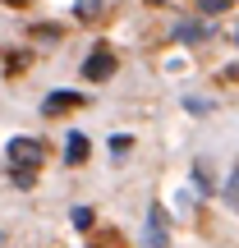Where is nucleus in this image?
Here are the masks:
<instances>
[{
  "instance_id": "1",
  "label": "nucleus",
  "mask_w": 239,
  "mask_h": 248,
  "mask_svg": "<svg viewBox=\"0 0 239 248\" xmlns=\"http://www.w3.org/2000/svg\"><path fill=\"white\" fill-rule=\"evenodd\" d=\"M111 74H115V55L111 51H92L88 60H83V78L88 83H106Z\"/></svg>"
},
{
  "instance_id": "10",
  "label": "nucleus",
  "mask_w": 239,
  "mask_h": 248,
  "mask_svg": "<svg viewBox=\"0 0 239 248\" xmlns=\"http://www.w3.org/2000/svg\"><path fill=\"white\" fill-rule=\"evenodd\" d=\"M74 225H79V230H88V225H92V212H88V207H74Z\"/></svg>"
},
{
  "instance_id": "7",
  "label": "nucleus",
  "mask_w": 239,
  "mask_h": 248,
  "mask_svg": "<svg viewBox=\"0 0 239 248\" xmlns=\"http://www.w3.org/2000/svg\"><path fill=\"white\" fill-rule=\"evenodd\" d=\"M14 184L18 188H32L37 184V166H14Z\"/></svg>"
},
{
  "instance_id": "6",
  "label": "nucleus",
  "mask_w": 239,
  "mask_h": 248,
  "mask_svg": "<svg viewBox=\"0 0 239 248\" xmlns=\"http://www.w3.org/2000/svg\"><path fill=\"white\" fill-rule=\"evenodd\" d=\"M207 37V23H179L175 28V42H203Z\"/></svg>"
},
{
  "instance_id": "8",
  "label": "nucleus",
  "mask_w": 239,
  "mask_h": 248,
  "mask_svg": "<svg viewBox=\"0 0 239 248\" xmlns=\"http://www.w3.org/2000/svg\"><path fill=\"white\" fill-rule=\"evenodd\" d=\"M129 147H133L129 133H115V138H111V152H115V156H120V152H129Z\"/></svg>"
},
{
  "instance_id": "11",
  "label": "nucleus",
  "mask_w": 239,
  "mask_h": 248,
  "mask_svg": "<svg viewBox=\"0 0 239 248\" xmlns=\"http://www.w3.org/2000/svg\"><path fill=\"white\" fill-rule=\"evenodd\" d=\"M101 9V0H79V18H92Z\"/></svg>"
},
{
  "instance_id": "3",
  "label": "nucleus",
  "mask_w": 239,
  "mask_h": 248,
  "mask_svg": "<svg viewBox=\"0 0 239 248\" xmlns=\"http://www.w3.org/2000/svg\"><path fill=\"white\" fill-rule=\"evenodd\" d=\"M9 161L14 166H37L42 161V142L37 138H9Z\"/></svg>"
},
{
  "instance_id": "2",
  "label": "nucleus",
  "mask_w": 239,
  "mask_h": 248,
  "mask_svg": "<svg viewBox=\"0 0 239 248\" xmlns=\"http://www.w3.org/2000/svg\"><path fill=\"white\" fill-rule=\"evenodd\" d=\"M143 239H147V248H166L170 244V234H166V207H161V202L147 207V234H143Z\"/></svg>"
},
{
  "instance_id": "5",
  "label": "nucleus",
  "mask_w": 239,
  "mask_h": 248,
  "mask_svg": "<svg viewBox=\"0 0 239 248\" xmlns=\"http://www.w3.org/2000/svg\"><path fill=\"white\" fill-rule=\"evenodd\" d=\"M88 152H92V142L83 138V133H69V138H64V161H69V166H83Z\"/></svg>"
},
{
  "instance_id": "9",
  "label": "nucleus",
  "mask_w": 239,
  "mask_h": 248,
  "mask_svg": "<svg viewBox=\"0 0 239 248\" xmlns=\"http://www.w3.org/2000/svg\"><path fill=\"white\" fill-rule=\"evenodd\" d=\"M225 5H230V0H198V9H203V14H221Z\"/></svg>"
},
{
  "instance_id": "4",
  "label": "nucleus",
  "mask_w": 239,
  "mask_h": 248,
  "mask_svg": "<svg viewBox=\"0 0 239 248\" xmlns=\"http://www.w3.org/2000/svg\"><path fill=\"white\" fill-rule=\"evenodd\" d=\"M79 106H83V97H79V92H51V97L42 101V110H46V115H60V110H79Z\"/></svg>"
},
{
  "instance_id": "12",
  "label": "nucleus",
  "mask_w": 239,
  "mask_h": 248,
  "mask_svg": "<svg viewBox=\"0 0 239 248\" xmlns=\"http://www.w3.org/2000/svg\"><path fill=\"white\" fill-rule=\"evenodd\" d=\"M5 5H23V0H5Z\"/></svg>"
}]
</instances>
